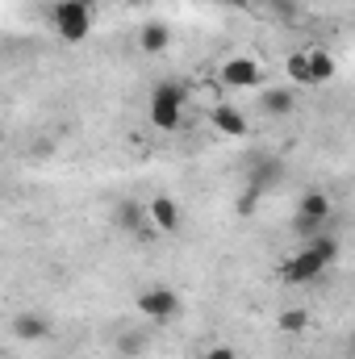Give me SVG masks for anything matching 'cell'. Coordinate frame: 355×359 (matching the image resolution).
<instances>
[{"label":"cell","mask_w":355,"mask_h":359,"mask_svg":"<svg viewBox=\"0 0 355 359\" xmlns=\"http://www.w3.org/2000/svg\"><path fill=\"white\" fill-rule=\"evenodd\" d=\"M260 113L267 121H284L297 113V88L293 84H276V88H264L260 92Z\"/></svg>","instance_id":"obj_10"},{"label":"cell","mask_w":355,"mask_h":359,"mask_svg":"<svg viewBox=\"0 0 355 359\" xmlns=\"http://www.w3.org/2000/svg\"><path fill=\"white\" fill-rule=\"evenodd\" d=\"M196 359H239V351H234L230 343H213V347H205Z\"/></svg>","instance_id":"obj_18"},{"label":"cell","mask_w":355,"mask_h":359,"mask_svg":"<svg viewBox=\"0 0 355 359\" xmlns=\"http://www.w3.org/2000/svg\"><path fill=\"white\" fill-rule=\"evenodd\" d=\"M335 259H339V238L322 230V234L305 238V243L280 264V280H284V284H318L326 271L335 268Z\"/></svg>","instance_id":"obj_1"},{"label":"cell","mask_w":355,"mask_h":359,"mask_svg":"<svg viewBox=\"0 0 355 359\" xmlns=\"http://www.w3.org/2000/svg\"><path fill=\"white\" fill-rule=\"evenodd\" d=\"M8 334H13L17 343L38 347V343H46V339L55 334V322H51V313H42V309H21V313L8 318Z\"/></svg>","instance_id":"obj_6"},{"label":"cell","mask_w":355,"mask_h":359,"mask_svg":"<svg viewBox=\"0 0 355 359\" xmlns=\"http://www.w3.org/2000/svg\"><path fill=\"white\" fill-rule=\"evenodd\" d=\"M280 180H284V163H280L276 155H255V159L247 163V172H243V188H251V192L267 196Z\"/></svg>","instance_id":"obj_7"},{"label":"cell","mask_w":355,"mask_h":359,"mask_svg":"<svg viewBox=\"0 0 355 359\" xmlns=\"http://www.w3.org/2000/svg\"><path fill=\"white\" fill-rule=\"evenodd\" d=\"M284 76L301 88H314V63H309V50H293L284 59Z\"/></svg>","instance_id":"obj_14"},{"label":"cell","mask_w":355,"mask_h":359,"mask_svg":"<svg viewBox=\"0 0 355 359\" xmlns=\"http://www.w3.org/2000/svg\"><path fill=\"white\" fill-rule=\"evenodd\" d=\"M209 126H213L222 138H247V134H251L247 113L234 109V104H217V109H209Z\"/></svg>","instance_id":"obj_11"},{"label":"cell","mask_w":355,"mask_h":359,"mask_svg":"<svg viewBox=\"0 0 355 359\" xmlns=\"http://www.w3.org/2000/svg\"><path fill=\"white\" fill-rule=\"evenodd\" d=\"M351 355H355V334H351Z\"/></svg>","instance_id":"obj_22"},{"label":"cell","mask_w":355,"mask_h":359,"mask_svg":"<svg viewBox=\"0 0 355 359\" xmlns=\"http://www.w3.org/2000/svg\"><path fill=\"white\" fill-rule=\"evenodd\" d=\"M113 222H117L126 234H142V238L159 234V230L151 226V213H147V205H138V201H121V205L113 209Z\"/></svg>","instance_id":"obj_12"},{"label":"cell","mask_w":355,"mask_h":359,"mask_svg":"<svg viewBox=\"0 0 355 359\" xmlns=\"http://www.w3.org/2000/svg\"><path fill=\"white\" fill-rule=\"evenodd\" d=\"M147 213H151V226H155L159 234H176L180 226H184V209H180L176 196H168V192L151 196V201H147Z\"/></svg>","instance_id":"obj_9"},{"label":"cell","mask_w":355,"mask_h":359,"mask_svg":"<svg viewBox=\"0 0 355 359\" xmlns=\"http://www.w3.org/2000/svg\"><path fill=\"white\" fill-rule=\"evenodd\" d=\"M134 309L151 322V326H176L184 318V297H180L172 284H151L134 297Z\"/></svg>","instance_id":"obj_5"},{"label":"cell","mask_w":355,"mask_h":359,"mask_svg":"<svg viewBox=\"0 0 355 359\" xmlns=\"http://www.w3.org/2000/svg\"><path fill=\"white\" fill-rule=\"evenodd\" d=\"M309 63H314V88L335 80V55L330 50H309Z\"/></svg>","instance_id":"obj_16"},{"label":"cell","mask_w":355,"mask_h":359,"mask_svg":"<svg viewBox=\"0 0 355 359\" xmlns=\"http://www.w3.org/2000/svg\"><path fill=\"white\" fill-rule=\"evenodd\" d=\"M117 351H121V355H142V351H147V339H142L138 330H134V334H121V339H117Z\"/></svg>","instance_id":"obj_17"},{"label":"cell","mask_w":355,"mask_h":359,"mask_svg":"<svg viewBox=\"0 0 355 359\" xmlns=\"http://www.w3.org/2000/svg\"><path fill=\"white\" fill-rule=\"evenodd\" d=\"M217 4H230V8H251V0H217Z\"/></svg>","instance_id":"obj_20"},{"label":"cell","mask_w":355,"mask_h":359,"mask_svg":"<svg viewBox=\"0 0 355 359\" xmlns=\"http://www.w3.org/2000/svg\"><path fill=\"white\" fill-rule=\"evenodd\" d=\"M168 46H172V25H168V21H142V25H138V50H142V55L155 59V55H163Z\"/></svg>","instance_id":"obj_13"},{"label":"cell","mask_w":355,"mask_h":359,"mask_svg":"<svg viewBox=\"0 0 355 359\" xmlns=\"http://www.w3.org/2000/svg\"><path fill=\"white\" fill-rule=\"evenodd\" d=\"M272 8H276V17H284V21H288V17L297 13V0H272Z\"/></svg>","instance_id":"obj_19"},{"label":"cell","mask_w":355,"mask_h":359,"mask_svg":"<svg viewBox=\"0 0 355 359\" xmlns=\"http://www.w3.org/2000/svg\"><path fill=\"white\" fill-rule=\"evenodd\" d=\"M51 21L67 46H80V42H88L92 25H96V8H92V0H55Z\"/></svg>","instance_id":"obj_4"},{"label":"cell","mask_w":355,"mask_h":359,"mask_svg":"<svg viewBox=\"0 0 355 359\" xmlns=\"http://www.w3.org/2000/svg\"><path fill=\"white\" fill-rule=\"evenodd\" d=\"M217 80H222L226 88H255V84L264 80V67H260L255 59H247V55H234V59L222 63Z\"/></svg>","instance_id":"obj_8"},{"label":"cell","mask_w":355,"mask_h":359,"mask_svg":"<svg viewBox=\"0 0 355 359\" xmlns=\"http://www.w3.org/2000/svg\"><path fill=\"white\" fill-rule=\"evenodd\" d=\"M184 113H188V88L176 84V80H163L151 88V100H147V121L151 130L159 134H176L184 126Z\"/></svg>","instance_id":"obj_2"},{"label":"cell","mask_w":355,"mask_h":359,"mask_svg":"<svg viewBox=\"0 0 355 359\" xmlns=\"http://www.w3.org/2000/svg\"><path fill=\"white\" fill-rule=\"evenodd\" d=\"M330 217H335V201H330V192L309 188V192L297 196V209H293V234L305 243V238L322 234V230L330 226Z\"/></svg>","instance_id":"obj_3"},{"label":"cell","mask_w":355,"mask_h":359,"mask_svg":"<svg viewBox=\"0 0 355 359\" xmlns=\"http://www.w3.org/2000/svg\"><path fill=\"white\" fill-rule=\"evenodd\" d=\"M126 4H151V0H126Z\"/></svg>","instance_id":"obj_21"},{"label":"cell","mask_w":355,"mask_h":359,"mask_svg":"<svg viewBox=\"0 0 355 359\" xmlns=\"http://www.w3.org/2000/svg\"><path fill=\"white\" fill-rule=\"evenodd\" d=\"M276 326H280L284 334H305V330H309V313H305L301 305H288V309L276 313Z\"/></svg>","instance_id":"obj_15"}]
</instances>
